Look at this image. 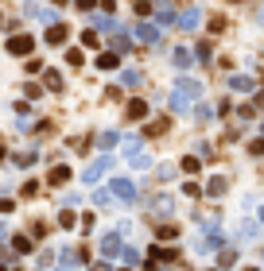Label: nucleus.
I'll return each instance as SVG.
<instances>
[{
  "label": "nucleus",
  "mask_w": 264,
  "mask_h": 271,
  "mask_svg": "<svg viewBox=\"0 0 264 271\" xmlns=\"http://www.w3.org/2000/svg\"><path fill=\"white\" fill-rule=\"evenodd\" d=\"M198 93H202V81L198 78H175V89H171V113H186Z\"/></svg>",
  "instance_id": "nucleus-1"
},
{
  "label": "nucleus",
  "mask_w": 264,
  "mask_h": 271,
  "mask_svg": "<svg viewBox=\"0 0 264 271\" xmlns=\"http://www.w3.org/2000/svg\"><path fill=\"white\" fill-rule=\"evenodd\" d=\"M109 194H113L117 201H136V182H132V178H113V182H109Z\"/></svg>",
  "instance_id": "nucleus-2"
},
{
  "label": "nucleus",
  "mask_w": 264,
  "mask_h": 271,
  "mask_svg": "<svg viewBox=\"0 0 264 271\" xmlns=\"http://www.w3.org/2000/svg\"><path fill=\"white\" fill-rule=\"evenodd\" d=\"M136 39H140V43H148V47H152V43H159V27H156V24H148V19L140 16V24H136Z\"/></svg>",
  "instance_id": "nucleus-3"
},
{
  "label": "nucleus",
  "mask_w": 264,
  "mask_h": 271,
  "mask_svg": "<svg viewBox=\"0 0 264 271\" xmlns=\"http://www.w3.org/2000/svg\"><path fill=\"white\" fill-rule=\"evenodd\" d=\"M105 171H109V159L101 155L97 163H89V166H86V175H82V182H89V186H93L97 178H105Z\"/></svg>",
  "instance_id": "nucleus-4"
},
{
  "label": "nucleus",
  "mask_w": 264,
  "mask_h": 271,
  "mask_svg": "<svg viewBox=\"0 0 264 271\" xmlns=\"http://www.w3.org/2000/svg\"><path fill=\"white\" fill-rule=\"evenodd\" d=\"M8 51L12 54H31V51H35V39H31V35H12Z\"/></svg>",
  "instance_id": "nucleus-5"
},
{
  "label": "nucleus",
  "mask_w": 264,
  "mask_h": 271,
  "mask_svg": "<svg viewBox=\"0 0 264 271\" xmlns=\"http://www.w3.org/2000/svg\"><path fill=\"white\" fill-rule=\"evenodd\" d=\"M198 24H202V12H198V8H183V16H179V27H183V31H194Z\"/></svg>",
  "instance_id": "nucleus-6"
},
{
  "label": "nucleus",
  "mask_w": 264,
  "mask_h": 271,
  "mask_svg": "<svg viewBox=\"0 0 264 271\" xmlns=\"http://www.w3.org/2000/svg\"><path fill=\"white\" fill-rule=\"evenodd\" d=\"M66 35H70V27H66V24H51V27H47V43H51V47L66 43Z\"/></svg>",
  "instance_id": "nucleus-7"
},
{
  "label": "nucleus",
  "mask_w": 264,
  "mask_h": 271,
  "mask_svg": "<svg viewBox=\"0 0 264 271\" xmlns=\"http://www.w3.org/2000/svg\"><path fill=\"white\" fill-rule=\"evenodd\" d=\"M229 89H233V93H253V78H249V74H233V78H229Z\"/></svg>",
  "instance_id": "nucleus-8"
},
{
  "label": "nucleus",
  "mask_w": 264,
  "mask_h": 271,
  "mask_svg": "<svg viewBox=\"0 0 264 271\" xmlns=\"http://www.w3.org/2000/svg\"><path fill=\"white\" fill-rule=\"evenodd\" d=\"M117 252H121V236H117V233H109L105 240H101V256H105V260H113Z\"/></svg>",
  "instance_id": "nucleus-9"
},
{
  "label": "nucleus",
  "mask_w": 264,
  "mask_h": 271,
  "mask_svg": "<svg viewBox=\"0 0 264 271\" xmlns=\"http://www.w3.org/2000/svg\"><path fill=\"white\" fill-rule=\"evenodd\" d=\"M117 62H121V54L105 51V54H97V70H117Z\"/></svg>",
  "instance_id": "nucleus-10"
},
{
  "label": "nucleus",
  "mask_w": 264,
  "mask_h": 271,
  "mask_svg": "<svg viewBox=\"0 0 264 271\" xmlns=\"http://www.w3.org/2000/svg\"><path fill=\"white\" fill-rule=\"evenodd\" d=\"M152 260H156V263H167V260H175V248H167V244H156V248H152Z\"/></svg>",
  "instance_id": "nucleus-11"
},
{
  "label": "nucleus",
  "mask_w": 264,
  "mask_h": 271,
  "mask_svg": "<svg viewBox=\"0 0 264 271\" xmlns=\"http://www.w3.org/2000/svg\"><path fill=\"white\" fill-rule=\"evenodd\" d=\"M225 186H229L225 178H221V175H214L210 182H206V194H210V198H218V194H225Z\"/></svg>",
  "instance_id": "nucleus-12"
},
{
  "label": "nucleus",
  "mask_w": 264,
  "mask_h": 271,
  "mask_svg": "<svg viewBox=\"0 0 264 271\" xmlns=\"http://www.w3.org/2000/svg\"><path fill=\"white\" fill-rule=\"evenodd\" d=\"M70 182V166H54L51 171V186H66Z\"/></svg>",
  "instance_id": "nucleus-13"
},
{
  "label": "nucleus",
  "mask_w": 264,
  "mask_h": 271,
  "mask_svg": "<svg viewBox=\"0 0 264 271\" xmlns=\"http://www.w3.org/2000/svg\"><path fill=\"white\" fill-rule=\"evenodd\" d=\"M121 148H124V155H140V136H124V143H121Z\"/></svg>",
  "instance_id": "nucleus-14"
},
{
  "label": "nucleus",
  "mask_w": 264,
  "mask_h": 271,
  "mask_svg": "<svg viewBox=\"0 0 264 271\" xmlns=\"http://www.w3.org/2000/svg\"><path fill=\"white\" fill-rule=\"evenodd\" d=\"M140 116H148V105L144 101H128V120H140Z\"/></svg>",
  "instance_id": "nucleus-15"
},
{
  "label": "nucleus",
  "mask_w": 264,
  "mask_h": 271,
  "mask_svg": "<svg viewBox=\"0 0 264 271\" xmlns=\"http://www.w3.org/2000/svg\"><path fill=\"white\" fill-rule=\"evenodd\" d=\"M121 81H124L128 89H136V86L144 81V74H140V70H124V74H121Z\"/></svg>",
  "instance_id": "nucleus-16"
},
{
  "label": "nucleus",
  "mask_w": 264,
  "mask_h": 271,
  "mask_svg": "<svg viewBox=\"0 0 264 271\" xmlns=\"http://www.w3.org/2000/svg\"><path fill=\"white\" fill-rule=\"evenodd\" d=\"M179 166H183L186 175H194V171H202V163H198V155H186V159H183V163H179Z\"/></svg>",
  "instance_id": "nucleus-17"
},
{
  "label": "nucleus",
  "mask_w": 264,
  "mask_h": 271,
  "mask_svg": "<svg viewBox=\"0 0 264 271\" xmlns=\"http://www.w3.org/2000/svg\"><path fill=\"white\" fill-rule=\"evenodd\" d=\"M59 225H62V228H74V225H78V217H74V210H62V213H59Z\"/></svg>",
  "instance_id": "nucleus-18"
},
{
  "label": "nucleus",
  "mask_w": 264,
  "mask_h": 271,
  "mask_svg": "<svg viewBox=\"0 0 264 271\" xmlns=\"http://www.w3.org/2000/svg\"><path fill=\"white\" fill-rule=\"evenodd\" d=\"M47 89H51V93H62V78H59V74H47Z\"/></svg>",
  "instance_id": "nucleus-19"
},
{
  "label": "nucleus",
  "mask_w": 264,
  "mask_h": 271,
  "mask_svg": "<svg viewBox=\"0 0 264 271\" xmlns=\"http://www.w3.org/2000/svg\"><path fill=\"white\" fill-rule=\"evenodd\" d=\"M128 47H132V43H128V35H113V51H117V54H124Z\"/></svg>",
  "instance_id": "nucleus-20"
},
{
  "label": "nucleus",
  "mask_w": 264,
  "mask_h": 271,
  "mask_svg": "<svg viewBox=\"0 0 264 271\" xmlns=\"http://www.w3.org/2000/svg\"><path fill=\"white\" fill-rule=\"evenodd\" d=\"M12 248H16V252H31V236H16Z\"/></svg>",
  "instance_id": "nucleus-21"
},
{
  "label": "nucleus",
  "mask_w": 264,
  "mask_h": 271,
  "mask_svg": "<svg viewBox=\"0 0 264 271\" xmlns=\"http://www.w3.org/2000/svg\"><path fill=\"white\" fill-rule=\"evenodd\" d=\"M218 244H221L218 233H210V236H202V240H198V248H202V252H206V248H218Z\"/></svg>",
  "instance_id": "nucleus-22"
},
{
  "label": "nucleus",
  "mask_w": 264,
  "mask_h": 271,
  "mask_svg": "<svg viewBox=\"0 0 264 271\" xmlns=\"http://www.w3.org/2000/svg\"><path fill=\"white\" fill-rule=\"evenodd\" d=\"M175 66H191V51H183V47H179V51H175Z\"/></svg>",
  "instance_id": "nucleus-23"
},
{
  "label": "nucleus",
  "mask_w": 264,
  "mask_h": 271,
  "mask_svg": "<svg viewBox=\"0 0 264 271\" xmlns=\"http://www.w3.org/2000/svg\"><path fill=\"white\" fill-rule=\"evenodd\" d=\"M93 24H97V27H105V31H117V24H113L109 16H93Z\"/></svg>",
  "instance_id": "nucleus-24"
},
{
  "label": "nucleus",
  "mask_w": 264,
  "mask_h": 271,
  "mask_svg": "<svg viewBox=\"0 0 264 271\" xmlns=\"http://www.w3.org/2000/svg\"><path fill=\"white\" fill-rule=\"evenodd\" d=\"M159 24H175V12H171L167 4H163V8H159Z\"/></svg>",
  "instance_id": "nucleus-25"
},
{
  "label": "nucleus",
  "mask_w": 264,
  "mask_h": 271,
  "mask_svg": "<svg viewBox=\"0 0 264 271\" xmlns=\"http://www.w3.org/2000/svg\"><path fill=\"white\" fill-rule=\"evenodd\" d=\"M97 143H101V148H113L117 136H113V132H101V136H97Z\"/></svg>",
  "instance_id": "nucleus-26"
},
{
  "label": "nucleus",
  "mask_w": 264,
  "mask_h": 271,
  "mask_svg": "<svg viewBox=\"0 0 264 271\" xmlns=\"http://www.w3.org/2000/svg\"><path fill=\"white\" fill-rule=\"evenodd\" d=\"M93 201H97V205H109V201H113V194H109V190H97Z\"/></svg>",
  "instance_id": "nucleus-27"
},
{
  "label": "nucleus",
  "mask_w": 264,
  "mask_h": 271,
  "mask_svg": "<svg viewBox=\"0 0 264 271\" xmlns=\"http://www.w3.org/2000/svg\"><path fill=\"white\" fill-rule=\"evenodd\" d=\"M171 236H179L175 225H163V228H159V240H171Z\"/></svg>",
  "instance_id": "nucleus-28"
},
{
  "label": "nucleus",
  "mask_w": 264,
  "mask_h": 271,
  "mask_svg": "<svg viewBox=\"0 0 264 271\" xmlns=\"http://www.w3.org/2000/svg\"><path fill=\"white\" fill-rule=\"evenodd\" d=\"M194 54H198L202 62H210V54H214V51H210V43H198V51H194Z\"/></svg>",
  "instance_id": "nucleus-29"
},
{
  "label": "nucleus",
  "mask_w": 264,
  "mask_h": 271,
  "mask_svg": "<svg viewBox=\"0 0 264 271\" xmlns=\"http://www.w3.org/2000/svg\"><path fill=\"white\" fill-rule=\"evenodd\" d=\"M249 151H253V155H264V140H253V143H249Z\"/></svg>",
  "instance_id": "nucleus-30"
},
{
  "label": "nucleus",
  "mask_w": 264,
  "mask_h": 271,
  "mask_svg": "<svg viewBox=\"0 0 264 271\" xmlns=\"http://www.w3.org/2000/svg\"><path fill=\"white\" fill-rule=\"evenodd\" d=\"M78 8H82V12H93V8H97V0H78Z\"/></svg>",
  "instance_id": "nucleus-31"
},
{
  "label": "nucleus",
  "mask_w": 264,
  "mask_h": 271,
  "mask_svg": "<svg viewBox=\"0 0 264 271\" xmlns=\"http://www.w3.org/2000/svg\"><path fill=\"white\" fill-rule=\"evenodd\" d=\"M256 109H264V93H260V97H256Z\"/></svg>",
  "instance_id": "nucleus-32"
},
{
  "label": "nucleus",
  "mask_w": 264,
  "mask_h": 271,
  "mask_svg": "<svg viewBox=\"0 0 264 271\" xmlns=\"http://www.w3.org/2000/svg\"><path fill=\"white\" fill-rule=\"evenodd\" d=\"M260 221H264V205H260Z\"/></svg>",
  "instance_id": "nucleus-33"
},
{
  "label": "nucleus",
  "mask_w": 264,
  "mask_h": 271,
  "mask_svg": "<svg viewBox=\"0 0 264 271\" xmlns=\"http://www.w3.org/2000/svg\"><path fill=\"white\" fill-rule=\"evenodd\" d=\"M0 155H4V143H0Z\"/></svg>",
  "instance_id": "nucleus-34"
},
{
  "label": "nucleus",
  "mask_w": 264,
  "mask_h": 271,
  "mask_svg": "<svg viewBox=\"0 0 264 271\" xmlns=\"http://www.w3.org/2000/svg\"><path fill=\"white\" fill-rule=\"evenodd\" d=\"M0 27H4V16H0Z\"/></svg>",
  "instance_id": "nucleus-35"
},
{
  "label": "nucleus",
  "mask_w": 264,
  "mask_h": 271,
  "mask_svg": "<svg viewBox=\"0 0 264 271\" xmlns=\"http://www.w3.org/2000/svg\"><path fill=\"white\" fill-rule=\"evenodd\" d=\"M260 136H264V124H260Z\"/></svg>",
  "instance_id": "nucleus-36"
},
{
  "label": "nucleus",
  "mask_w": 264,
  "mask_h": 271,
  "mask_svg": "<svg viewBox=\"0 0 264 271\" xmlns=\"http://www.w3.org/2000/svg\"><path fill=\"white\" fill-rule=\"evenodd\" d=\"M0 271H4V263H0Z\"/></svg>",
  "instance_id": "nucleus-37"
},
{
  "label": "nucleus",
  "mask_w": 264,
  "mask_h": 271,
  "mask_svg": "<svg viewBox=\"0 0 264 271\" xmlns=\"http://www.w3.org/2000/svg\"><path fill=\"white\" fill-rule=\"evenodd\" d=\"M249 271H256V267H249Z\"/></svg>",
  "instance_id": "nucleus-38"
},
{
  "label": "nucleus",
  "mask_w": 264,
  "mask_h": 271,
  "mask_svg": "<svg viewBox=\"0 0 264 271\" xmlns=\"http://www.w3.org/2000/svg\"><path fill=\"white\" fill-rule=\"evenodd\" d=\"M260 16H264V12H260Z\"/></svg>",
  "instance_id": "nucleus-39"
}]
</instances>
